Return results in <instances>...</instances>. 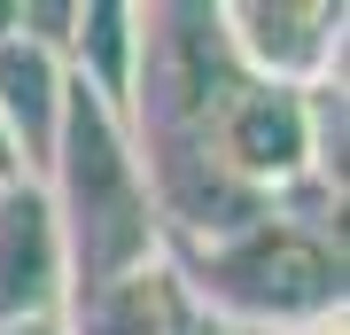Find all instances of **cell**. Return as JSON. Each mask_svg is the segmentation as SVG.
I'll list each match as a JSON object with an SVG mask.
<instances>
[{"label":"cell","instance_id":"cell-1","mask_svg":"<svg viewBox=\"0 0 350 335\" xmlns=\"http://www.w3.org/2000/svg\"><path fill=\"white\" fill-rule=\"evenodd\" d=\"M39 195L55 211L70 304L94 297V288H109V281H125V273L163 265V226H156L148 179H140L133 133L78 78L63 86V125H55V156L39 172Z\"/></svg>","mask_w":350,"mask_h":335},{"label":"cell","instance_id":"cell-2","mask_svg":"<svg viewBox=\"0 0 350 335\" xmlns=\"http://www.w3.org/2000/svg\"><path fill=\"white\" fill-rule=\"evenodd\" d=\"M179 288L195 312L234 320L250 335H296V327H342V234L288 219L280 203L250 234L179 249Z\"/></svg>","mask_w":350,"mask_h":335},{"label":"cell","instance_id":"cell-3","mask_svg":"<svg viewBox=\"0 0 350 335\" xmlns=\"http://www.w3.org/2000/svg\"><path fill=\"white\" fill-rule=\"evenodd\" d=\"M234 86L241 71L226 55L211 8H140V62H133V110H125L133 140L202 133Z\"/></svg>","mask_w":350,"mask_h":335},{"label":"cell","instance_id":"cell-4","mask_svg":"<svg viewBox=\"0 0 350 335\" xmlns=\"http://www.w3.org/2000/svg\"><path fill=\"white\" fill-rule=\"evenodd\" d=\"M218 39L250 86H342V0H218Z\"/></svg>","mask_w":350,"mask_h":335},{"label":"cell","instance_id":"cell-5","mask_svg":"<svg viewBox=\"0 0 350 335\" xmlns=\"http://www.w3.org/2000/svg\"><path fill=\"white\" fill-rule=\"evenodd\" d=\"M202 133H211L218 164L250 187V195H265V203L312 187V101H304V94L250 86V78H241Z\"/></svg>","mask_w":350,"mask_h":335},{"label":"cell","instance_id":"cell-6","mask_svg":"<svg viewBox=\"0 0 350 335\" xmlns=\"http://www.w3.org/2000/svg\"><path fill=\"white\" fill-rule=\"evenodd\" d=\"M55 304H70L55 211L31 179H16V187H0V320L55 312Z\"/></svg>","mask_w":350,"mask_h":335},{"label":"cell","instance_id":"cell-7","mask_svg":"<svg viewBox=\"0 0 350 335\" xmlns=\"http://www.w3.org/2000/svg\"><path fill=\"white\" fill-rule=\"evenodd\" d=\"M63 55L31 47V39H0V140H8L16 172H24L39 187V172H47L55 156V125H63Z\"/></svg>","mask_w":350,"mask_h":335},{"label":"cell","instance_id":"cell-8","mask_svg":"<svg viewBox=\"0 0 350 335\" xmlns=\"http://www.w3.org/2000/svg\"><path fill=\"white\" fill-rule=\"evenodd\" d=\"M133 62H140V8L133 0H78L63 71L101 101V110L125 117L133 110Z\"/></svg>","mask_w":350,"mask_h":335},{"label":"cell","instance_id":"cell-9","mask_svg":"<svg viewBox=\"0 0 350 335\" xmlns=\"http://www.w3.org/2000/svg\"><path fill=\"white\" fill-rule=\"evenodd\" d=\"M70 335H195V304L172 265H148V273H125L94 297H78Z\"/></svg>","mask_w":350,"mask_h":335},{"label":"cell","instance_id":"cell-10","mask_svg":"<svg viewBox=\"0 0 350 335\" xmlns=\"http://www.w3.org/2000/svg\"><path fill=\"white\" fill-rule=\"evenodd\" d=\"M0 335H70V304H55V312H24V320H0Z\"/></svg>","mask_w":350,"mask_h":335},{"label":"cell","instance_id":"cell-11","mask_svg":"<svg viewBox=\"0 0 350 335\" xmlns=\"http://www.w3.org/2000/svg\"><path fill=\"white\" fill-rule=\"evenodd\" d=\"M24 172H16V156H8V140H0V187H16Z\"/></svg>","mask_w":350,"mask_h":335}]
</instances>
